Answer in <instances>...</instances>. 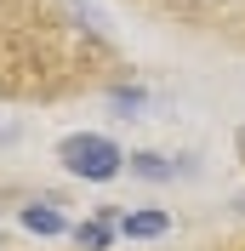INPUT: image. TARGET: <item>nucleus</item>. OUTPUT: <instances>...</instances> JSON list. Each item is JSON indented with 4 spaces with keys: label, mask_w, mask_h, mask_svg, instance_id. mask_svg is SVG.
<instances>
[{
    "label": "nucleus",
    "mask_w": 245,
    "mask_h": 251,
    "mask_svg": "<svg viewBox=\"0 0 245 251\" xmlns=\"http://www.w3.org/2000/svg\"><path fill=\"white\" fill-rule=\"evenodd\" d=\"M57 160L69 166L74 177H92V183H108V177L120 172V149L108 137H97V131H80V137H63V149H57Z\"/></svg>",
    "instance_id": "nucleus-1"
},
{
    "label": "nucleus",
    "mask_w": 245,
    "mask_h": 251,
    "mask_svg": "<svg viewBox=\"0 0 245 251\" xmlns=\"http://www.w3.org/2000/svg\"><path fill=\"white\" fill-rule=\"evenodd\" d=\"M166 228H171L166 211H125L120 217V234H131V240H154V234H166Z\"/></svg>",
    "instance_id": "nucleus-2"
},
{
    "label": "nucleus",
    "mask_w": 245,
    "mask_h": 251,
    "mask_svg": "<svg viewBox=\"0 0 245 251\" xmlns=\"http://www.w3.org/2000/svg\"><path fill=\"white\" fill-rule=\"evenodd\" d=\"M23 228L29 234H63V217L51 205H23Z\"/></svg>",
    "instance_id": "nucleus-3"
},
{
    "label": "nucleus",
    "mask_w": 245,
    "mask_h": 251,
    "mask_svg": "<svg viewBox=\"0 0 245 251\" xmlns=\"http://www.w3.org/2000/svg\"><path fill=\"white\" fill-rule=\"evenodd\" d=\"M108 234H114L108 223H80V228H74V240H80L86 251H103V246H108Z\"/></svg>",
    "instance_id": "nucleus-4"
},
{
    "label": "nucleus",
    "mask_w": 245,
    "mask_h": 251,
    "mask_svg": "<svg viewBox=\"0 0 245 251\" xmlns=\"http://www.w3.org/2000/svg\"><path fill=\"white\" fill-rule=\"evenodd\" d=\"M131 172H137V177H154V183H160V177H171V166H166L160 154H131Z\"/></svg>",
    "instance_id": "nucleus-5"
},
{
    "label": "nucleus",
    "mask_w": 245,
    "mask_h": 251,
    "mask_svg": "<svg viewBox=\"0 0 245 251\" xmlns=\"http://www.w3.org/2000/svg\"><path fill=\"white\" fill-rule=\"evenodd\" d=\"M114 109H143V92H114Z\"/></svg>",
    "instance_id": "nucleus-6"
},
{
    "label": "nucleus",
    "mask_w": 245,
    "mask_h": 251,
    "mask_svg": "<svg viewBox=\"0 0 245 251\" xmlns=\"http://www.w3.org/2000/svg\"><path fill=\"white\" fill-rule=\"evenodd\" d=\"M240 160H245V131H240Z\"/></svg>",
    "instance_id": "nucleus-7"
}]
</instances>
